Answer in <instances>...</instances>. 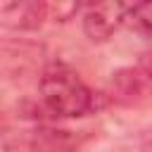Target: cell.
Returning a JSON list of instances; mask_svg holds the SVG:
<instances>
[{"label":"cell","mask_w":152,"mask_h":152,"mask_svg":"<svg viewBox=\"0 0 152 152\" xmlns=\"http://www.w3.org/2000/svg\"><path fill=\"white\" fill-rule=\"evenodd\" d=\"M40 102L45 112H50L52 116H62V119L83 116L95 107L90 88L83 83V78L74 69L64 64H55L43 74Z\"/></svg>","instance_id":"6da1fadb"},{"label":"cell","mask_w":152,"mask_h":152,"mask_svg":"<svg viewBox=\"0 0 152 152\" xmlns=\"http://www.w3.org/2000/svg\"><path fill=\"white\" fill-rule=\"evenodd\" d=\"M128 2L126 0H102L95 7H88L83 14V33L93 43H104L124 24Z\"/></svg>","instance_id":"7a4b0ae2"},{"label":"cell","mask_w":152,"mask_h":152,"mask_svg":"<svg viewBox=\"0 0 152 152\" xmlns=\"http://www.w3.org/2000/svg\"><path fill=\"white\" fill-rule=\"evenodd\" d=\"M45 19L43 0H10L2 10V24L12 31H38Z\"/></svg>","instance_id":"3957f363"},{"label":"cell","mask_w":152,"mask_h":152,"mask_svg":"<svg viewBox=\"0 0 152 152\" xmlns=\"http://www.w3.org/2000/svg\"><path fill=\"white\" fill-rule=\"evenodd\" d=\"M124 24L131 26L135 33H152V0H131Z\"/></svg>","instance_id":"277c9868"},{"label":"cell","mask_w":152,"mask_h":152,"mask_svg":"<svg viewBox=\"0 0 152 152\" xmlns=\"http://www.w3.org/2000/svg\"><path fill=\"white\" fill-rule=\"evenodd\" d=\"M45 5V12H48V19L52 21H59V24H66L76 17V12L83 7L81 0H43Z\"/></svg>","instance_id":"5b68a950"},{"label":"cell","mask_w":152,"mask_h":152,"mask_svg":"<svg viewBox=\"0 0 152 152\" xmlns=\"http://www.w3.org/2000/svg\"><path fill=\"white\" fill-rule=\"evenodd\" d=\"M140 71L150 78V83H152V52H147L145 57H142V62H140Z\"/></svg>","instance_id":"8992f818"},{"label":"cell","mask_w":152,"mask_h":152,"mask_svg":"<svg viewBox=\"0 0 152 152\" xmlns=\"http://www.w3.org/2000/svg\"><path fill=\"white\" fill-rule=\"evenodd\" d=\"M81 2H83V7L88 10V7H95V5H97V2H102V0H81Z\"/></svg>","instance_id":"52a82bcc"}]
</instances>
